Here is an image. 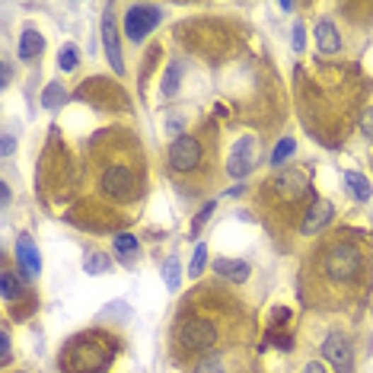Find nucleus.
Instances as JSON below:
<instances>
[{
  "label": "nucleus",
  "instance_id": "f257e3e1",
  "mask_svg": "<svg viewBox=\"0 0 373 373\" xmlns=\"http://www.w3.org/2000/svg\"><path fill=\"white\" fill-rule=\"evenodd\" d=\"M109 364H112V351L99 345L96 338H80L74 354L67 357V367H71L74 373H99Z\"/></svg>",
  "mask_w": 373,
  "mask_h": 373
},
{
  "label": "nucleus",
  "instance_id": "f03ea898",
  "mask_svg": "<svg viewBox=\"0 0 373 373\" xmlns=\"http://www.w3.org/2000/svg\"><path fill=\"white\" fill-rule=\"evenodd\" d=\"M322 268L335 281H351L360 271V252L354 246H332L326 252V258H322Z\"/></svg>",
  "mask_w": 373,
  "mask_h": 373
},
{
  "label": "nucleus",
  "instance_id": "7ed1b4c3",
  "mask_svg": "<svg viewBox=\"0 0 373 373\" xmlns=\"http://www.w3.org/2000/svg\"><path fill=\"white\" fill-rule=\"evenodd\" d=\"M160 23V7H147V4H134L125 13V35L131 42H144Z\"/></svg>",
  "mask_w": 373,
  "mask_h": 373
},
{
  "label": "nucleus",
  "instance_id": "20e7f679",
  "mask_svg": "<svg viewBox=\"0 0 373 373\" xmlns=\"http://www.w3.org/2000/svg\"><path fill=\"white\" fill-rule=\"evenodd\" d=\"M214 341H217V328L211 326L207 319H188L182 322L179 328V345L185 348V351H207V348H214Z\"/></svg>",
  "mask_w": 373,
  "mask_h": 373
},
{
  "label": "nucleus",
  "instance_id": "39448f33",
  "mask_svg": "<svg viewBox=\"0 0 373 373\" xmlns=\"http://www.w3.org/2000/svg\"><path fill=\"white\" fill-rule=\"evenodd\" d=\"M99 188H103V195H109V198H115V201H128L137 195V176L125 166H112L103 173Z\"/></svg>",
  "mask_w": 373,
  "mask_h": 373
},
{
  "label": "nucleus",
  "instance_id": "423d86ee",
  "mask_svg": "<svg viewBox=\"0 0 373 373\" xmlns=\"http://www.w3.org/2000/svg\"><path fill=\"white\" fill-rule=\"evenodd\" d=\"M322 357L335 367V373H354V348L348 341V335L332 332L322 341Z\"/></svg>",
  "mask_w": 373,
  "mask_h": 373
},
{
  "label": "nucleus",
  "instance_id": "0eeeda50",
  "mask_svg": "<svg viewBox=\"0 0 373 373\" xmlns=\"http://www.w3.org/2000/svg\"><path fill=\"white\" fill-rule=\"evenodd\" d=\"M252 166H256V137L246 134L233 144L230 156H226V173H230L233 179H246V176L252 173Z\"/></svg>",
  "mask_w": 373,
  "mask_h": 373
},
{
  "label": "nucleus",
  "instance_id": "6e6552de",
  "mask_svg": "<svg viewBox=\"0 0 373 373\" xmlns=\"http://www.w3.org/2000/svg\"><path fill=\"white\" fill-rule=\"evenodd\" d=\"M169 163H173V169H179V173H192V169H198L201 163V141L198 137H176L173 147H169Z\"/></svg>",
  "mask_w": 373,
  "mask_h": 373
},
{
  "label": "nucleus",
  "instance_id": "1a4fd4ad",
  "mask_svg": "<svg viewBox=\"0 0 373 373\" xmlns=\"http://www.w3.org/2000/svg\"><path fill=\"white\" fill-rule=\"evenodd\" d=\"M103 45L105 54H109V64L115 74H125V58H122V39H118V26L112 20V10H105V20H103Z\"/></svg>",
  "mask_w": 373,
  "mask_h": 373
},
{
  "label": "nucleus",
  "instance_id": "9d476101",
  "mask_svg": "<svg viewBox=\"0 0 373 373\" xmlns=\"http://www.w3.org/2000/svg\"><path fill=\"white\" fill-rule=\"evenodd\" d=\"M16 262H20V268H23V275L26 277H39L42 258H39V249H35V243L29 236L16 239Z\"/></svg>",
  "mask_w": 373,
  "mask_h": 373
},
{
  "label": "nucleus",
  "instance_id": "9b49d317",
  "mask_svg": "<svg viewBox=\"0 0 373 373\" xmlns=\"http://www.w3.org/2000/svg\"><path fill=\"white\" fill-rule=\"evenodd\" d=\"M332 214H335V207L328 205V201H313V207L306 211V217H303V226H300V230L306 233V236H313V233H319L322 226H328Z\"/></svg>",
  "mask_w": 373,
  "mask_h": 373
},
{
  "label": "nucleus",
  "instance_id": "f8f14e48",
  "mask_svg": "<svg viewBox=\"0 0 373 373\" xmlns=\"http://www.w3.org/2000/svg\"><path fill=\"white\" fill-rule=\"evenodd\" d=\"M316 45H319L322 54H335L341 48L338 29H335L332 20H319V23H316Z\"/></svg>",
  "mask_w": 373,
  "mask_h": 373
},
{
  "label": "nucleus",
  "instance_id": "ddd939ff",
  "mask_svg": "<svg viewBox=\"0 0 373 373\" xmlns=\"http://www.w3.org/2000/svg\"><path fill=\"white\" fill-rule=\"evenodd\" d=\"M42 48H45V39H42V33H35V29H23L20 35V58L23 61H35L42 54Z\"/></svg>",
  "mask_w": 373,
  "mask_h": 373
},
{
  "label": "nucleus",
  "instance_id": "4468645a",
  "mask_svg": "<svg viewBox=\"0 0 373 373\" xmlns=\"http://www.w3.org/2000/svg\"><path fill=\"white\" fill-rule=\"evenodd\" d=\"M214 271H217L220 277H230V281H246V277H249V265L236 262V258H217V262H214Z\"/></svg>",
  "mask_w": 373,
  "mask_h": 373
},
{
  "label": "nucleus",
  "instance_id": "2eb2a0df",
  "mask_svg": "<svg viewBox=\"0 0 373 373\" xmlns=\"http://www.w3.org/2000/svg\"><path fill=\"white\" fill-rule=\"evenodd\" d=\"M42 105L52 109V112H58V109H64V105H67V90L58 84V80H52V84L42 90Z\"/></svg>",
  "mask_w": 373,
  "mask_h": 373
},
{
  "label": "nucleus",
  "instance_id": "dca6fc26",
  "mask_svg": "<svg viewBox=\"0 0 373 373\" xmlns=\"http://www.w3.org/2000/svg\"><path fill=\"white\" fill-rule=\"evenodd\" d=\"M345 182H348V188H351V195H354L357 201H370L373 188H370V182H367L360 173H354V169H351V173L345 176Z\"/></svg>",
  "mask_w": 373,
  "mask_h": 373
},
{
  "label": "nucleus",
  "instance_id": "f3484780",
  "mask_svg": "<svg viewBox=\"0 0 373 373\" xmlns=\"http://www.w3.org/2000/svg\"><path fill=\"white\" fill-rule=\"evenodd\" d=\"M163 284H166V290H179V284H182V265H179V258H166L163 262Z\"/></svg>",
  "mask_w": 373,
  "mask_h": 373
},
{
  "label": "nucleus",
  "instance_id": "a211bd4d",
  "mask_svg": "<svg viewBox=\"0 0 373 373\" xmlns=\"http://www.w3.org/2000/svg\"><path fill=\"white\" fill-rule=\"evenodd\" d=\"M294 150H297L294 137H284V141L277 144L275 150H271V166H281V163H287L290 156H294Z\"/></svg>",
  "mask_w": 373,
  "mask_h": 373
},
{
  "label": "nucleus",
  "instance_id": "6ab92c4d",
  "mask_svg": "<svg viewBox=\"0 0 373 373\" xmlns=\"http://www.w3.org/2000/svg\"><path fill=\"white\" fill-rule=\"evenodd\" d=\"M179 84H182V64H169V71H166V77H163V96H173L176 90H179Z\"/></svg>",
  "mask_w": 373,
  "mask_h": 373
},
{
  "label": "nucleus",
  "instance_id": "aec40b11",
  "mask_svg": "<svg viewBox=\"0 0 373 373\" xmlns=\"http://www.w3.org/2000/svg\"><path fill=\"white\" fill-rule=\"evenodd\" d=\"M0 294H4V300H16V294H20V277H16L13 271H4V275H0Z\"/></svg>",
  "mask_w": 373,
  "mask_h": 373
},
{
  "label": "nucleus",
  "instance_id": "412c9836",
  "mask_svg": "<svg viewBox=\"0 0 373 373\" xmlns=\"http://www.w3.org/2000/svg\"><path fill=\"white\" fill-rule=\"evenodd\" d=\"M192 373H224V357L220 354H207L192 367Z\"/></svg>",
  "mask_w": 373,
  "mask_h": 373
},
{
  "label": "nucleus",
  "instance_id": "4be33fe9",
  "mask_svg": "<svg viewBox=\"0 0 373 373\" xmlns=\"http://www.w3.org/2000/svg\"><path fill=\"white\" fill-rule=\"evenodd\" d=\"M205 265H207V246H205V243H198V246H195V252H192V265H188V277H201Z\"/></svg>",
  "mask_w": 373,
  "mask_h": 373
},
{
  "label": "nucleus",
  "instance_id": "5701e85b",
  "mask_svg": "<svg viewBox=\"0 0 373 373\" xmlns=\"http://www.w3.org/2000/svg\"><path fill=\"white\" fill-rule=\"evenodd\" d=\"M77 64H80L77 48H74V45H64V48H61V54H58V67H61V71H74Z\"/></svg>",
  "mask_w": 373,
  "mask_h": 373
},
{
  "label": "nucleus",
  "instance_id": "b1692460",
  "mask_svg": "<svg viewBox=\"0 0 373 373\" xmlns=\"http://www.w3.org/2000/svg\"><path fill=\"white\" fill-rule=\"evenodd\" d=\"M214 207H217V201H207V205L201 207L198 214H195V220H192V236H198V233H201V226L207 224V217L214 214Z\"/></svg>",
  "mask_w": 373,
  "mask_h": 373
},
{
  "label": "nucleus",
  "instance_id": "393cba45",
  "mask_svg": "<svg viewBox=\"0 0 373 373\" xmlns=\"http://www.w3.org/2000/svg\"><path fill=\"white\" fill-rule=\"evenodd\" d=\"M115 249L122 252V256H125V252H137V239L131 236V233H118V236H115Z\"/></svg>",
  "mask_w": 373,
  "mask_h": 373
},
{
  "label": "nucleus",
  "instance_id": "a878e982",
  "mask_svg": "<svg viewBox=\"0 0 373 373\" xmlns=\"http://www.w3.org/2000/svg\"><path fill=\"white\" fill-rule=\"evenodd\" d=\"M105 268H109V258H105V256H96V252H93V256H86V271H90V275L105 271Z\"/></svg>",
  "mask_w": 373,
  "mask_h": 373
},
{
  "label": "nucleus",
  "instance_id": "bb28decb",
  "mask_svg": "<svg viewBox=\"0 0 373 373\" xmlns=\"http://www.w3.org/2000/svg\"><path fill=\"white\" fill-rule=\"evenodd\" d=\"M290 42H294V52H303V48H306V29H303V23H294Z\"/></svg>",
  "mask_w": 373,
  "mask_h": 373
},
{
  "label": "nucleus",
  "instance_id": "cd10ccee",
  "mask_svg": "<svg viewBox=\"0 0 373 373\" xmlns=\"http://www.w3.org/2000/svg\"><path fill=\"white\" fill-rule=\"evenodd\" d=\"M10 357H13V354H10V332L7 328H0V360L10 364Z\"/></svg>",
  "mask_w": 373,
  "mask_h": 373
},
{
  "label": "nucleus",
  "instance_id": "c85d7f7f",
  "mask_svg": "<svg viewBox=\"0 0 373 373\" xmlns=\"http://www.w3.org/2000/svg\"><path fill=\"white\" fill-rule=\"evenodd\" d=\"M360 131H364L367 137H373V105L364 112V115H360Z\"/></svg>",
  "mask_w": 373,
  "mask_h": 373
},
{
  "label": "nucleus",
  "instance_id": "c756f323",
  "mask_svg": "<svg viewBox=\"0 0 373 373\" xmlns=\"http://www.w3.org/2000/svg\"><path fill=\"white\" fill-rule=\"evenodd\" d=\"M13 150H16V137H13V134H4V144H0V154H4V156H13Z\"/></svg>",
  "mask_w": 373,
  "mask_h": 373
},
{
  "label": "nucleus",
  "instance_id": "7c9ffc66",
  "mask_svg": "<svg viewBox=\"0 0 373 373\" xmlns=\"http://www.w3.org/2000/svg\"><path fill=\"white\" fill-rule=\"evenodd\" d=\"M0 74H4V77H0V84L10 86V80H13V67H10V61H4V64H0Z\"/></svg>",
  "mask_w": 373,
  "mask_h": 373
},
{
  "label": "nucleus",
  "instance_id": "2f4dec72",
  "mask_svg": "<svg viewBox=\"0 0 373 373\" xmlns=\"http://www.w3.org/2000/svg\"><path fill=\"white\" fill-rule=\"evenodd\" d=\"M0 198H4L0 205H4V207H10V198H13V192H10V185H7V182H0Z\"/></svg>",
  "mask_w": 373,
  "mask_h": 373
},
{
  "label": "nucleus",
  "instance_id": "473e14b6",
  "mask_svg": "<svg viewBox=\"0 0 373 373\" xmlns=\"http://www.w3.org/2000/svg\"><path fill=\"white\" fill-rule=\"evenodd\" d=\"M303 373H328V370H326V367L319 364V360H309V364L303 367Z\"/></svg>",
  "mask_w": 373,
  "mask_h": 373
}]
</instances>
